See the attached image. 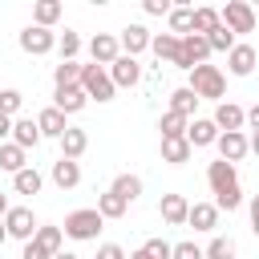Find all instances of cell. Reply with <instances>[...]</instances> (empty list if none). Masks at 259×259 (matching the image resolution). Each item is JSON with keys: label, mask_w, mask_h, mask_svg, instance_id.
Masks as SVG:
<instances>
[{"label": "cell", "mask_w": 259, "mask_h": 259, "mask_svg": "<svg viewBox=\"0 0 259 259\" xmlns=\"http://www.w3.org/2000/svg\"><path fill=\"white\" fill-rule=\"evenodd\" d=\"M36 130H40V138H61V134L69 130V121H65V113H61V109H53V105H49V109H40V113H36Z\"/></svg>", "instance_id": "cell-21"}, {"label": "cell", "mask_w": 259, "mask_h": 259, "mask_svg": "<svg viewBox=\"0 0 259 259\" xmlns=\"http://www.w3.org/2000/svg\"><path fill=\"white\" fill-rule=\"evenodd\" d=\"M101 214H97V206H81V210H73V214H65V223H61V231H65V239H77V243H89V239H97V231H101Z\"/></svg>", "instance_id": "cell-3"}, {"label": "cell", "mask_w": 259, "mask_h": 259, "mask_svg": "<svg viewBox=\"0 0 259 259\" xmlns=\"http://www.w3.org/2000/svg\"><path fill=\"white\" fill-rule=\"evenodd\" d=\"M255 24H259V8H255Z\"/></svg>", "instance_id": "cell-53"}, {"label": "cell", "mask_w": 259, "mask_h": 259, "mask_svg": "<svg viewBox=\"0 0 259 259\" xmlns=\"http://www.w3.org/2000/svg\"><path fill=\"white\" fill-rule=\"evenodd\" d=\"M210 61V45H206V36H198V32H186L182 40H178V61H174V69H194V65H206Z\"/></svg>", "instance_id": "cell-4"}, {"label": "cell", "mask_w": 259, "mask_h": 259, "mask_svg": "<svg viewBox=\"0 0 259 259\" xmlns=\"http://www.w3.org/2000/svg\"><path fill=\"white\" fill-rule=\"evenodd\" d=\"M142 251H146L150 259H170V251H174V243H166L162 235H154V239H146V243H142Z\"/></svg>", "instance_id": "cell-40"}, {"label": "cell", "mask_w": 259, "mask_h": 259, "mask_svg": "<svg viewBox=\"0 0 259 259\" xmlns=\"http://www.w3.org/2000/svg\"><path fill=\"white\" fill-rule=\"evenodd\" d=\"M150 36H154V32H150L146 24H125V28H121V36H117V45H121V53H125V57H138V53H146V49H150Z\"/></svg>", "instance_id": "cell-12"}, {"label": "cell", "mask_w": 259, "mask_h": 259, "mask_svg": "<svg viewBox=\"0 0 259 259\" xmlns=\"http://www.w3.org/2000/svg\"><path fill=\"white\" fill-rule=\"evenodd\" d=\"M53 182H57L61 190H73V186L81 182V162H73V158H57V162H53Z\"/></svg>", "instance_id": "cell-22"}, {"label": "cell", "mask_w": 259, "mask_h": 259, "mask_svg": "<svg viewBox=\"0 0 259 259\" xmlns=\"http://www.w3.org/2000/svg\"><path fill=\"white\" fill-rule=\"evenodd\" d=\"M4 138H12V117L0 113V142H4Z\"/></svg>", "instance_id": "cell-46"}, {"label": "cell", "mask_w": 259, "mask_h": 259, "mask_svg": "<svg viewBox=\"0 0 259 259\" xmlns=\"http://www.w3.org/2000/svg\"><path fill=\"white\" fill-rule=\"evenodd\" d=\"M109 190H113L121 202H138V194H142V178H138V174H117Z\"/></svg>", "instance_id": "cell-28"}, {"label": "cell", "mask_w": 259, "mask_h": 259, "mask_svg": "<svg viewBox=\"0 0 259 259\" xmlns=\"http://www.w3.org/2000/svg\"><path fill=\"white\" fill-rule=\"evenodd\" d=\"M57 142H61V158H73V162H77V158L89 150V134H85L81 125H69V130H65Z\"/></svg>", "instance_id": "cell-19"}, {"label": "cell", "mask_w": 259, "mask_h": 259, "mask_svg": "<svg viewBox=\"0 0 259 259\" xmlns=\"http://www.w3.org/2000/svg\"><path fill=\"white\" fill-rule=\"evenodd\" d=\"M125 210H130V202H121L113 190H105V194L97 198V214H101V219H121Z\"/></svg>", "instance_id": "cell-34"}, {"label": "cell", "mask_w": 259, "mask_h": 259, "mask_svg": "<svg viewBox=\"0 0 259 259\" xmlns=\"http://www.w3.org/2000/svg\"><path fill=\"white\" fill-rule=\"evenodd\" d=\"M89 57H93V65L109 69V65L121 57V45H117V36H109V32H97V36L89 40Z\"/></svg>", "instance_id": "cell-11"}, {"label": "cell", "mask_w": 259, "mask_h": 259, "mask_svg": "<svg viewBox=\"0 0 259 259\" xmlns=\"http://www.w3.org/2000/svg\"><path fill=\"white\" fill-rule=\"evenodd\" d=\"M97 259H130V255H125L117 243H101V247H97Z\"/></svg>", "instance_id": "cell-44"}, {"label": "cell", "mask_w": 259, "mask_h": 259, "mask_svg": "<svg viewBox=\"0 0 259 259\" xmlns=\"http://www.w3.org/2000/svg\"><path fill=\"white\" fill-rule=\"evenodd\" d=\"M190 142L186 138H162V162H170V166H182V162H190Z\"/></svg>", "instance_id": "cell-25"}, {"label": "cell", "mask_w": 259, "mask_h": 259, "mask_svg": "<svg viewBox=\"0 0 259 259\" xmlns=\"http://www.w3.org/2000/svg\"><path fill=\"white\" fill-rule=\"evenodd\" d=\"M206 45H210V53H231L239 40H235V32H231L227 24H219V28H210V32H206Z\"/></svg>", "instance_id": "cell-32"}, {"label": "cell", "mask_w": 259, "mask_h": 259, "mask_svg": "<svg viewBox=\"0 0 259 259\" xmlns=\"http://www.w3.org/2000/svg\"><path fill=\"white\" fill-rule=\"evenodd\" d=\"M247 150L259 158V130H251V138H247Z\"/></svg>", "instance_id": "cell-48"}, {"label": "cell", "mask_w": 259, "mask_h": 259, "mask_svg": "<svg viewBox=\"0 0 259 259\" xmlns=\"http://www.w3.org/2000/svg\"><path fill=\"white\" fill-rule=\"evenodd\" d=\"M255 65H259L255 45H235V49L227 53V69H231L235 77H251V73H255Z\"/></svg>", "instance_id": "cell-13"}, {"label": "cell", "mask_w": 259, "mask_h": 259, "mask_svg": "<svg viewBox=\"0 0 259 259\" xmlns=\"http://www.w3.org/2000/svg\"><path fill=\"white\" fill-rule=\"evenodd\" d=\"M158 214L170 223V227H186V214H190V202L182 198V194H162V202H158Z\"/></svg>", "instance_id": "cell-17"}, {"label": "cell", "mask_w": 259, "mask_h": 259, "mask_svg": "<svg viewBox=\"0 0 259 259\" xmlns=\"http://www.w3.org/2000/svg\"><path fill=\"white\" fill-rule=\"evenodd\" d=\"M105 73H109L113 89H134V85L142 81V65H138V57H125V53H121V57H117Z\"/></svg>", "instance_id": "cell-9"}, {"label": "cell", "mask_w": 259, "mask_h": 259, "mask_svg": "<svg viewBox=\"0 0 259 259\" xmlns=\"http://www.w3.org/2000/svg\"><path fill=\"white\" fill-rule=\"evenodd\" d=\"M85 105H89V97H85L81 85H69V89H57V93H53V109H61L65 117H69V113H81Z\"/></svg>", "instance_id": "cell-16"}, {"label": "cell", "mask_w": 259, "mask_h": 259, "mask_svg": "<svg viewBox=\"0 0 259 259\" xmlns=\"http://www.w3.org/2000/svg\"><path fill=\"white\" fill-rule=\"evenodd\" d=\"M61 12H65V4H61V0H36V4H32V24L53 28V24L61 20Z\"/></svg>", "instance_id": "cell-23"}, {"label": "cell", "mask_w": 259, "mask_h": 259, "mask_svg": "<svg viewBox=\"0 0 259 259\" xmlns=\"http://www.w3.org/2000/svg\"><path fill=\"white\" fill-rule=\"evenodd\" d=\"M36 243H40L49 255H57L61 243H65V231H61V227H36Z\"/></svg>", "instance_id": "cell-37"}, {"label": "cell", "mask_w": 259, "mask_h": 259, "mask_svg": "<svg viewBox=\"0 0 259 259\" xmlns=\"http://www.w3.org/2000/svg\"><path fill=\"white\" fill-rule=\"evenodd\" d=\"M214 146H219V158H223V162H231V166H235V162H243V158L251 154V150H247V134H243V130H239V134H219V142H214Z\"/></svg>", "instance_id": "cell-15"}, {"label": "cell", "mask_w": 259, "mask_h": 259, "mask_svg": "<svg viewBox=\"0 0 259 259\" xmlns=\"http://www.w3.org/2000/svg\"><path fill=\"white\" fill-rule=\"evenodd\" d=\"M210 28H219V8H194V16H190V32L206 36Z\"/></svg>", "instance_id": "cell-31"}, {"label": "cell", "mask_w": 259, "mask_h": 259, "mask_svg": "<svg viewBox=\"0 0 259 259\" xmlns=\"http://www.w3.org/2000/svg\"><path fill=\"white\" fill-rule=\"evenodd\" d=\"M186 125H190V121H186V117H178V113H170V109H166V113H162V121H158L162 138H186Z\"/></svg>", "instance_id": "cell-36"}, {"label": "cell", "mask_w": 259, "mask_h": 259, "mask_svg": "<svg viewBox=\"0 0 259 259\" xmlns=\"http://www.w3.org/2000/svg\"><path fill=\"white\" fill-rule=\"evenodd\" d=\"M53 81H57V89L81 85V65H77V61H61V65L53 69Z\"/></svg>", "instance_id": "cell-33"}, {"label": "cell", "mask_w": 259, "mask_h": 259, "mask_svg": "<svg viewBox=\"0 0 259 259\" xmlns=\"http://www.w3.org/2000/svg\"><path fill=\"white\" fill-rule=\"evenodd\" d=\"M219 24H227L235 36L239 32H255V8L247 0H227V8H219Z\"/></svg>", "instance_id": "cell-6"}, {"label": "cell", "mask_w": 259, "mask_h": 259, "mask_svg": "<svg viewBox=\"0 0 259 259\" xmlns=\"http://www.w3.org/2000/svg\"><path fill=\"white\" fill-rule=\"evenodd\" d=\"M202 259H235V239L231 235H214L202 247Z\"/></svg>", "instance_id": "cell-30"}, {"label": "cell", "mask_w": 259, "mask_h": 259, "mask_svg": "<svg viewBox=\"0 0 259 259\" xmlns=\"http://www.w3.org/2000/svg\"><path fill=\"white\" fill-rule=\"evenodd\" d=\"M8 214V194H0V219Z\"/></svg>", "instance_id": "cell-49"}, {"label": "cell", "mask_w": 259, "mask_h": 259, "mask_svg": "<svg viewBox=\"0 0 259 259\" xmlns=\"http://www.w3.org/2000/svg\"><path fill=\"white\" fill-rule=\"evenodd\" d=\"M150 53H154L158 61H170V65H174V61H178V36H174V32H154V36H150Z\"/></svg>", "instance_id": "cell-24"}, {"label": "cell", "mask_w": 259, "mask_h": 259, "mask_svg": "<svg viewBox=\"0 0 259 259\" xmlns=\"http://www.w3.org/2000/svg\"><path fill=\"white\" fill-rule=\"evenodd\" d=\"M206 182H210V194H214V206L219 210H239L243 206V190H239V170L231 166V162H210L206 166Z\"/></svg>", "instance_id": "cell-1"}, {"label": "cell", "mask_w": 259, "mask_h": 259, "mask_svg": "<svg viewBox=\"0 0 259 259\" xmlns=\"http://www.w3.org/2000/svg\"><path fill=\"white\" fill-rule=\"evenodd\" d=\"M20 49L28 53V57H45V53H53L57 49V32L53 28H40V24H28V28H20Z\"/></svg>", "instance_id": "cell-8"}, {"label": "cell", "mask_w": 259, "mask_h": 259, "mask_svg": "<svg viewBox=\"0 0 259 259\" xmlns=\"http://www.w3.org/2000/svg\"><path fill=\"white\" fill-rule=\"evenodd\" d=\"M186 223H190L194 231H214V227H219V206H214V202H190Z\"/></svg>", "instance_id": "cell-20"}, {"label": "cell", "mask_w": 259, "mask_h": 259, "mask_svg": "<svg viewBox=\"0 0 259 259\" xmlns=\"http://www.w3.org/2000/svg\"><path fill=\"white\" fill-rule=\"evenodd\" d=\"M57 53H61V61H77V53H81V36L65 28V32L57 36Z\"/></svg>", "instance_id": "cell-38"}, {"label": "cell", "mask_w": 259, "mask_h": 259, "mask_svg": "<svg viewBox=\"0 0 259 259\" xmlns=\"http://www.w3.org/2000/svg\"><path fill=\"white\" fill-rule=\"evenodd\" d=\"M247 125H251V130H259V101L247 109Z\"/></svg>", "instance_id": "cell-47"}, {"label": "cell", "mask_w": 259, "mask_h": 259, "mask_svg": "<svg viewBox=\"0 0 259 259\" xmlns=\"http://www.w3.org/2000/svg\"><path fill=\"white\" fill-rule=\"evenodd\" d=\"M186 142H190V150L214 146V142H219V125H214L210 117H194V121L186 125Z\"/></svg>", "instance_id": "cell-14"}, {"label": "cell", "mask_w": 259, "mask_h": 259, "mask_svg": "<svg viewBox=\"0 0 259 259\" xmlns=\"http://www.w3.org/2000/svg\"><path fill=\"white\" fill-rule=\"evenodd\" d=\"M170 259H202V247L198 243H174V251H170Z\"/></svg>", "instance_id": "cell-41"}, {"label": "cell", "mask_w": 259, "mask_h": 259, "mask_svg": "<svg viewBox=\"0 0 259 259\" xmlns=\"http://www.w3.org/2000/svg\"><path fill=\"white\" fill-rule=\"evenodd\" d=\"M198 101H223L227 97V73L219 69V65H194L190 69V85H186Z\"/></svg>", "instance_id": "cell-2"}, {"label": "cell", "mask_w": 259, "mask_h": 259, "mask_svg": "<svg viewBox=\"0 0 259 259\" xmlns=\"http://www.w3.org/2000/svg\"><path fill=\"white\" fill-rule=\"evenodd\" d=\"M190 16H194V8H186V4L170 8V16H166V20H170V32H174L178 40H182V36L190 32Z\"/></svg>", "instance_id": "cell-35"}, {"label": "cell", "mask_w": 259, "mask_h": 259, "mask_svg": "<svg viewBox=\"0 0 259 259\" xmlns=\"http://www.w3.org/2000/svg\"><path fill=\"white\" fill-rule=\"evenodd\" d=\"M130 259H150V255H146V251H142V247H138V251H134V255H130Z\"/></svg>", "instance_id": "cell-51"}, {"label": "cell", "mask_w": 259, "mask_h": 259, "mask_svg": "<svg viewBox=\"0 0 259 259\" xmlns=\"http://www.w3.org/2000/svg\"><path fill=\"white\" fill-rule=\"evenodd\" d=\"M40 186H45V178H40L36 166H24L20 174H12V190L16 194H40Z\"/></svg>", "instance_id": "cell-26"}, {"label": "cell", "mask_w": 259, "mask_h": 259, "mask_svg": "<svg viewBox=\"0 0 259 259\" xmlns=\"http://www.w3.org/2000/svg\"><path fill=\"white\" fill-rule=\"evenodd\" d=\"M28 166V154L20 150V146H12V142H0V170H8V174H20Z\"/></svg>", "instance_id": "cell-27"}, {"label": "cell", "mask_w": 259, "mask_h": 259, "mask_svg": "<svg viewBox=\"0 0 259 259\" xmlns=\"http://www.w3.org/2000/svg\"><path fill=\"white\" fill-rule=\"evenodd\" d=\"M12 146H20L24 154L40 146V130H36L32 117H16V121H12Z\"/></svg>", "instance_id": "cell-18"}, {"label": "cell", "mask_w": 259, "mask_h": 259, "mask_svg": "<svg viewBox=\"0 0 259 259\" xmlns=\"http://www.w3.org/2000/svg\"><path fill=\"white\" fill-rule=\"evenodd\" d=\"M210 121L219 125V134H239V130L247 125V109H243V105H235V101H219Z\"/></svg>", "instance_id": "cell-10"}, {"label": "cell", "mask_w": 259, "mask_h": 259, "mask_svg": "<svg viewBox=\"0 0 259 259\" xmlns=\"http://www.w3.org/2000/svg\"><path fill=\"white\" fill-rule=\"evenodd\" d=\"M142 8H146L150 16H170L174 4H170V0H142Z\"/></svg>", "instance_id": "cell-42"}, {"label": "cell", "mask_w": 259, "mask_h": 259, "mask_svg": "<svg viewBox=\"0 0 259 259\" xmlns=\"http://www.w3.org/2000/svg\"><path fill=\"white\" fill-rule=\"evenodd\" d=\"M4 239H8V231H4V223H0V247H4Z\"/></svg>", "instance_id": "cell-52"}, {"label": "cell", "mask_w": 259, "mask_h": 259, "mask_svg": "<svg viewBox=\"0 0 259 259\" xmlns=\"http://www.w3.org/2000/svg\"><path fill=\"white\" fill-rule=\"evenodd\" d=\"M36 214H32V206H8V214H4V231L12 235V239H20V243H28V239H36Z\"/></svg>", "instance_id": "cell-7"}, {"label": "cell", "mask_w": 259, "mask_h": 259, "mask_svg": "<svg viewBox=\"0 0 259 259\" xmlns=\"http://www.w3.org/2000/svg\"><path fill=\"white\" fill-rule=\"evenodd\" d=\"M20 105H24V93H20V89H0V113H4V117L16 121Z\"/></svg>", "instance_id": "cell-39"}, {"label": "cell", "mask_w": 259, "mask_h": 259, "mask_svg": "<svg viewBox=\"0 0 259 259\" xmlns=\"http://www.w3.org/2000/svg\"><path fill=\"white\" fill-rule=\"evenodd\" d=\"M53 259H77V255H73V251H57Z\"/></svg>", "instance_id": "cell-50"}, {"label": "cell", "mask_w": 259, "mask_h": 259, "mask_svg": "<svg viewBox=\"0 0 259 259\" xmlns=\"http://www.w3.org/2000/svg\"><path fill=\"white\" fill-rule=\"evenodd\" d=\"M251 231H255V235H259V194H255V198H251Z\"/></svg>", "instance_id": "cell-45"}, {"label": "cell", "mask_w": 259, "mask_h": 259, "mask_svg": "<svg viewBox=\"0 0 259 259\" xmlns=\"http://www.w3.org/2000/svg\"><path fill=\"white\" fill-rule=\"evenodd\" d=\"M81 89H85L89 101H113V93H117L101 65H81Z\"/></svg>", "instance_id": "cell-5"}, {"label": "cell", "mask_w": 259, "mask_h": 259, "mask_svg": "<svg viewBox=\"0 0 259 259\" xmlns=\"http://www.w3.org/2000/svg\"><path fill=\"white\" fill-rule=\"evenodd\" d=\"M194 105H198V97H194V93H190L186 85L170 93V113H178V117H186V121H190V113H194Z\"/></svg>", "instance_id": "cell-29"}, {"label": "cell", "mask_w": 259, "mask_h": 259, "mask_svg": "<svg viewBox=\"0 0 259 259\" xmlns=\"http://www.w3.org/2000/svg\"><path fill=\"white\" fill-rule=\"evenodd\" d=\"M20 259H53V255H49L36 239H28V243H24V251H20Z\"/></svg>", "instance_id": "cell-43"}]
</instances>
